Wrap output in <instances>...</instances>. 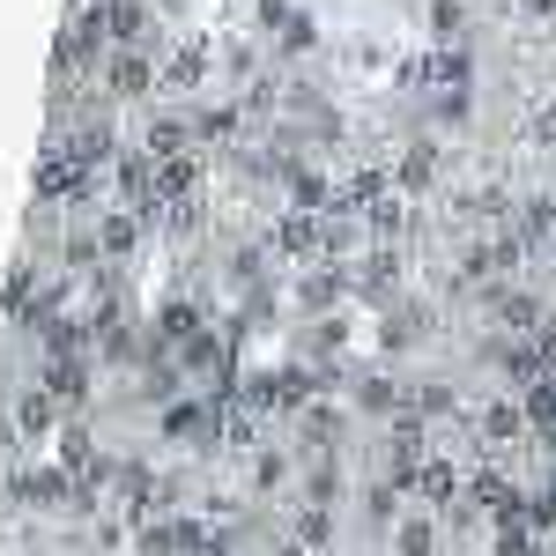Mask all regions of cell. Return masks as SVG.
<instances>
[{
    "label": "cell",
    "mask_w": 556,
    "mask_h": 556,
    "mask_svg": "<svg viewBox=\"0 0 556 556\" xmlns=\"http://www.w3.org/2000/svg\"><path fill=\"white\" fill-rule=\"evenodd\" d=\"M393 556H438V519L430 513H401L393 519Z\"/></svg>",
    "instance_id": "obj_1"
}]
</instances>
